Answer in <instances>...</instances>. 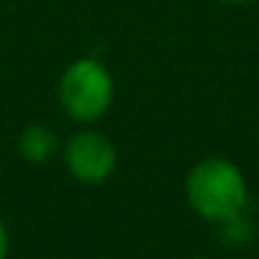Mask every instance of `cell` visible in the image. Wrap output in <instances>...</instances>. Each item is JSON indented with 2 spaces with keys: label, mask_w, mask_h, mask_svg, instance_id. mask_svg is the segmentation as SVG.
Here are the masks:
<instances>
[{
  "label": "cell",
  "mask_w": 259,
  "mask_h": 259,
  "mask_svg": "<svg viewBox=\"0 0 259 259\" xmlns=\"http://www.w3.org/2000/svg\"><path fill=\"white\" fill-rule=\"evenodd\" d=\"M8 251H11V234L3 216H0V259H8Z\"/></svg>",
  "instance_id": "obj_5"
},
{
  "label": "cell",
  "mask_w": 259,
  "mask_h": 259,
  "mask_svg": "<svg viewBox=\"0 0 259 259\" xmlns=\"http://www.w3.org/2000/svg\"><path fill=\"white\" fill-rule=\"evenodd\" d=\"M193 259H201V256H193Z\"/></svg>",
  "instance_id": "obj_7"
},
{
  "label": "cell",
  "mask_w": 259,
  "mask_h": 259,
  "mask_svg": "<svg viewBox=\"0 0 259 259\" xmlns=\"http://www.w3.org/2000/svg\"><path fill=\"white\" fill-rule=\"evenodd\" d=\"M117 84L109 66L97 56L74 59L59 76L56 97L64 114L76 124H97L114 104Z\"/></svg>",
  "instance_id": "obj_2"
},
{
  "label": "cell",
  "mask_w": 259,
  "mask_h": 259,
  "mask_svg": "<svg viewBox=\"0 0 259 259\" xmlns=\"http://www.w3.org/2000/svg\"><path fill=\"white\" fill-rule=\"evenodd\" d=\"M61 160L74 181L84 186H99L117 173L119 153L107 133L94 124H84L61 145Z\"/></svg>",
  "instance_id": "obj_3"
},
{
  "label": "cell",
  "mask_w": 259,
  "mask_h": 259,
  "mask_svg": "<svg viewBox=\"0 0 259 259\" xmlns=\"http://www.w3.org/2000/svg\"><path fill=\"white\" fill-rule=\"evenodd\" d=\"M224 6H246V3H254V0H219Z\"/></svg>",
  "instance_id": "obj_6"
},
{
  "label": "cell",
  "mask_w": 259,
  "mask_h": 259,
  "mask_svg": "<svg viewBox=\"0 0 259 259\" xmlns=\"http://www.w3.org/2000/svg\"><path fill=\"white\" fill-rule=\"evenodd\" d=\"M16 153L28 165H46L61 153V138L49 124H28L16 138Z\"/></svg>",
  "instance_id": "obj_4"
},
{
  "label": "cell",
  "mask_w": 259,
  "mask_h": 259,
  "mask_svg": "<svg viewBox=\"0 0 259 259\" xmlns=\"http://www.w3.org/2000/svg\"><path fill=\"white\" fill-rule=\"evenodd\" d=\"M183 193L198 219L219 226L241 216L249 206L246 176L224 155H208L193 163L186 173Z\"/></svg>",
  "instance_id": "obj_1"
}]
</instances>
